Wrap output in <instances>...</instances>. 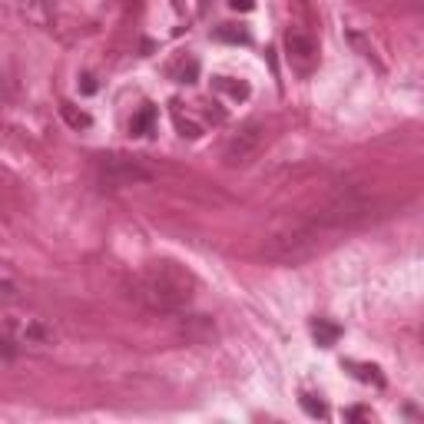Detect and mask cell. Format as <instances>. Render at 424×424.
I'll return each mask as SVG.
<instances>
[{
  "mask_svg": "<svg viewBox=\"0 0 424 424\" xmlns=\"http://www.w3.org/2000/svg\"><path fill=\"white\" fill-rule=\"evenodd\" d=\"M60 116L70 123L74 129H90L93 126V116L87 110H80V107H74V103H60Z\"/></svg>",
  "mask_w": 424,
  "mask_h": 424,
  "instance_id": "cell-10",
  "label": "cell"
},
{
  "mask_svg": "<svg viewBox=\"0 0 424 424\" xmlns=\"http://www.w3.org/2000/svg\"><path fill=\"white\" fill-rule=\"evenodd\" d=\"M176 126H179V133H183V136H189V140H196V136H199V126H196V123H189V120H183L179 113H176Z\"/></svg>",
  "mask_w": 424,
  "mask_h": 424,
  "instance_id": "cell-17",
  "label": "cell"
},
{
  "mask_svg": "<svg viewBox=\"0 0 424 424\" xmlns=\"http://www.w3.org/2000/svg\"><path fill=\"white\" fill-rule=\"evenodd\" d=\"M312 338L322 345V348H332L335 342L342 338V328H338L335 322H328V318H315L312 322Z\"/></svg>",
  "mask_w": 424,
  "mask_h": 424,
  "instance_id": "cell-7",
  "label": "cell"
},
{
  "mask_svg": "<svg viewBox=\"0 0 424 424\" xmlns=\"http://www.w3.org/2000/svg\"><path fill=\"white\" fill-rule=\"evenodd\" d=\"M153 123H156V107L146 103L143 110L129 120V133H133V136H146V133H153Z\"/></svg>",
  "mask_w": 424,
  "mask_h": 424,
  "instance_id": "cell-9",
  "label": "cell"
},
{
  "mask_svg": "<svg viewBox=\"0 0 424 424\" xmlns=\"http://www.w3.org/2000/svg\"><path fill=\"white\" fill-rule=\"evenodd\" d=\"M371 209H375L371 196H365L361 189H345V192L332 196L322 209H315V216H309V219L318 232H338V229L365 222L371 216Z\"/></svg>",
  "mask_w": 424,
  "mask_h": 424,
  "instance_id": "cell-3",
  "label": "cell"
},
{
  "mask_svg": "<svg viewBox=\"0 0 424 424\" xmlns=\"http://www.w3.org/2000/svg\"><path fill=\"white\" fill-rule=\"evenodd\" d=\"M129 295L149 312H183L192 302V276L176 262H149L140 276L129 282Z\"/></svg>",
  "mask_w": 424,
  "mask_h": 424,
  "instance_id": "cell-1",
  "label": "cell"
},
{
  "mask_svg": "<svg viewBox=\"0 0 424 424\" xmlns=\"http://www.w3.org/2000/svg\"><path fill=\"white\" fill-rule=\"evenodd\" d=\"M322 236L312 225V219H298V222H289L285 229L272 232L265 245H262V256L278 262V265H298V262H309V258L318 252L322 245Z\"/></svg>",
  "mask_w": 424,
  "mask_h": 424,
  "instance_id": "cell-2",
  "label": "cell"
},
{
  "mask_svg": "<svg viewBox=\"0 0 424 424\" xmlns=\"http://www.w3.org/2000/svg\"><path fill=\"white\" fill-rule=\"evenodd\" d=\"M285 50H289V60H292V67L295 70H302V74H309L315 67V56H318V50H315V40L305 37V34H289L285 37Z\"/></svg>",
  "mask_w": 424,
  "mask_h": 424,
  "instance_id": "cell-6",
  "label": "cell"
},
{
  "mask_svg": "<svg viewBox=\"0 0 424 424\" xmlns=\"http://www.w3.org/2000/svg\"><path fill=\"white\" fill-rule=\"evenodd\" d=\"M172 7H176V10H183V7H186V0H172Z\"/></svg>",
  "mask_w": 424,
  "mask_h": 424,
  "instance_id": "cell-21",
  "label": "cell"
},
{
  "mask_svg": "<svg viewBox=\"0 0 424 424\" xmlns=\"http://www.w3.org/2000/svg\"><path fill=\"white\" fill-rule=\"evenodd\" d=\"M345 368L358 378V381H365V385H375L381 388L385 385V375H381V368L378 365H365V361H345Z\"/></svg>",
  "mask_w": 424,
  "mask_h": 424,
  "instance_id": "cell-8",
  "label": "cell"
},
{
  "mask_svg": "<svg viewBox=\"0 0 424 424\" xmlns=\"http://www.w3.org/2000/svg\"><path fill=\"white\" fill-rule=\"evenodd\" d=\"M265 126L262 123H245V126L225 143V149H222V163L225 166H245V163H252L258 153H262V146H265Z\"/></svg>",
  "mask_w": 424,
  "mask_h": 424,
  "instance_id": "cell-5",
  "label": "cell"
},
{
  "mask_svg": "<svg viewBox=\"0 0 424 424\" xmlns=\"http://www.w3.org/2000/svg\"><path fill=\"white\" fill-rule=\"evenodd\" d=\"M17 332H20V338H23V342H50V338H54V332H50V328H43V325H37V322L20 325Z\"/></svg>",
  "mask_w": 424,
  "mask_h": 424,
  "instance_id": "cell-14",
  "label": "cell"
},
{
  "mask_svg": "<svg viewBox=\"0 0 424 424\" xmlns=\"http://www.w3.org/2000/svg\"><path fill=\"white\" fill-rule=\"evenodd\" d=\"M20 295L17 282H10V278H0V302H14Z\"/></svg>",
  "mask_w": 424,
  "mask_h": 424,
  "instance_id": "cell-15",
  "label": "cell"
},
{
  "mask_svg": "<svg viewBox=\"0 0 424 424\" xmlns=\"http://www.w3.org/2000/svg\"><path fill=\"white\" fill-rule=\"evenodd\" d=\"M212 87L222 93H229L232 100H245V96H249V83H242V80L236 83L232 76H212Z\"/></svg>",
  "mask_w": 424,
  "mask_h": 424,
  "instance_id": "cell-11",
  "label": "cell"
},
{
  "mask_svg": "<svg viewBox=\"0 0 424 424\" xmlns=\"http://www.w3.org/2000/svg\"><path fill=\"white\" fill-rule=\"evenodd\" d=\"M302 408H305V414H312V418H325V405L322 401H315V398H302Z\"/></svg>",
  "mask_w": 424,
  "mask_h": 424,
  "instance_id": "cell-16",
  "label": "cell"
},
{
  "mask_svg": "<svg viewBox=\"0 0 424 424\" xmlns=\"http://www.w3.org/2000/svg\"><path fill=\"white\" fill-rule=\"evenodd\" d=\"M172 76H176L179 83H196V76H199V60H179V63L172 67Z\"/></svg>",
  "mask_w": 424,
  "mask_h": 424,
  "instance_id": "cell-13",
  "label": "cell"
},
{
  "mask_svg": "<svg viewBox=\"0 0 424 424\" xmlns=\"http://www.w3.org/2000/svg\"><path fill=\"white\" fill-rule=\"evenodd\" d=\"M216 40H225V43H249L252 34H249L245 27H236V23H222L219 30H216Z\"/></svg>",
  "mask_w": 424,
  "mask_h": 424,
  "instance_id": "cell-12",
  "label": "cell"
},
{
  "mask_svg": "<svg viewBox=\"0 0 424 424\" xmlns=\"http://www.w3.org/2000/svg\"><path fill=\"white\" fill-rule=\"evenodd\" d=\"M80 90H83V93H96V80H93V76H83Z\"/></svg>",
  "mask_w": 424,
  "mask_h": 424,
  "instance_id": "cell-20",
  "label": "cell"
},
{
  "mask_svg": "<svg viewBox=\"0 0 424 424\" xmlns=\"http://www.w3.org/2000/svg\"><path fill=\"white\" fill-rule=\"evenodd\" d=\"M0 355H3V358H14V355H17V348H14L10 338H0Z\"/></svg>",
  "mask_w": 424,
  "mask_h": 424,
  "instance_id": "cell-18",
  "label": "cell"
},
{
  "mask_svg": "<svg viewBox=\"0 0 424 424\" xmlns=\"http://www.w3.org/2000/svg\"><path fill=\"white\" fill-rule=\"evenodd\" d=\"M229 7H232V10H252L256 0H229Z\"/></svg>",
  "mask_w": 424,
  "mask_h": 424,
  "instance_id": "cell-19",
  "label": "cell"
},
{
  "mask_svg": "<svg viewBox=\"0 0 424 424\" xmlns=\"http://www.w3.org/2000/svg\"><path fill=\"white\" fill-rule=\"evenodd\" d=\"M100 183L107 189H123V186H140L153 179V169L136 159V156H103L100 169H96Z\"/></svg>",
  "mask_w": 424,
  "mask_h": 424,
  "instance_id": "cell-4",
  "label": "cell"
}]
</instances>
